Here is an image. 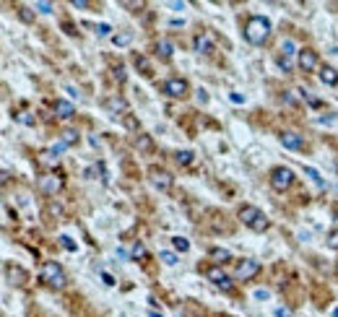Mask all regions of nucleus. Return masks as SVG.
Listing matches in <instances>:
<instances>
[{
    "instance_id": "nucleus-7",
    "label": "nucleus",
    "mask_w": 338,
    "mask_h": 317,
    "mask_svg": "<svg viewBox=\"0 0 338 317\" xmlns=\"http://www.w3.org/2000/svg\"><path fill=\"white\" fill-rule=\"evenodd\" d=\"M206 278L213 283V286H219V289H224V291H232V278L227 273H224L219 265H211V268H206Z\"/></svg>"
},
{
    "instance_id": "nucleus-14",
    "label": "nucleus",
    "mask_w": 338,
    "mask_h": 317,
    "mask_svg": "<svg viewBox=\"0 0 338 317\" xmlns=\"http://www.w3.org/2000/svg\"><path fill=\"white\" fill-rule=\"evenodd\" d=\"M39 187H42V190L47 192V195H55V192H57L60 187H63V182L55 180V177H42V180H39Z\"/></svg>"
},
{
    "instance_id": "nucleus-18",
    "label": "nucleus",
    "mask_w": 338,
    "mask_h": 317,
    "mask_svg": "<svg viewBox=\"0 0 338 317\" xmlns=\"http://www.w3.org/2000/svg\"><path fill=\"white\" fill-rule=\"evenodd\" d=\"M130 42H133V34L130 32H122V34L112 37V45H115V47H128Z\"/></svg>"
},
{
    "instance_id": "nucleus-15",
    "label": "nucleus",
    "mask_w": 338,
    "mask_h": 317,
    "mask_svg": "<svg viewBox=\"0 0 338 317\" xmlns=\"http://www.w3.org/2000/svg\"><path fill=\"white\" fill-rule=\"evenodd\" d=\"M136 148L143 151V153H151L153 151V138L146 136V133H138V136H136Z\"/></svg>"
},
{
    "instance_id": "nucleus-11",
    "label": "nucleus",
    "mask_w": 338,
    "mask_h": 317,
    "mask_svg": "<svg viewBox=\"0 0 338 317\" xmlns=\"http://www.w3.org/2000/svg\"><path fill=\"white\" fill-rule=\"evenodd\" d=\"M193 47H195V52H200V55H211L213 52V42H211L208 34H198L195 39H193Z\"/></svg>"
},
{
    "instance_id": "nucleus-6",
    "label": "nucleus",
    "mask_w": 338,
    "mask_h": 317,
    "mask_svg": "<svg viewBox=\"0 0 338 317\" xmlns=\"http://www.w3.org/2000/svg\"><path fill=\"white\" fill-rule=\"evenodd\" d=\"M148 175H151V185L156 187V190H161V192L172 190V185H175V177H172L167 169H156V167H153Z\"/></svg>"
},
{
    "instance_id": "nucleus-23",
    "label": "nucleus",
    "mask_w": 338,
    "mask_h": 317,
    "mask_svg": "<svg viewBox=\"0 0 338 317\" xmlns=\"http://www.w3.org/2000/svg\"><path fill=\"white\" fill-rule=\"evenodd\" d=\"M172 244H175V250H180V252H188L190 250V242L185 237H175V239H172Z\"/></svg>"
},
{
    "instance_id": "nucleus-5",
    "label": "nucleus",
    "mask_w": 338,
    "mask_h": 317,
    "mask_svg": "<svg viewBox=\"0 0 338 317\" xmlns=\"http://www.w3.org/2000/svg\"><path fill=\"white\" fill-rule=\"evenodd\" d=\"M161 91L167 96H172V99H185L190 94V84H188L185 78H169L167 84L161 86Z\"/></svg>"
},
{
    "instance_id": "nucleus-3",
    "label": "nucleus",
    "mask_w": 338,
    "mask_h": 317,
    "mask_svg": "<svg viewBox=\"0 0 338 317\" xmlns=\"http://www.w3.org/2000/svg\"><path fill=\"white\" fill-rule=\"evenodd\" d=\"M39 275H42V281L49 286V289H63V286L68 283V278H65V271L60 268L57 263H52V260L42 265V273H39Z\"/></svg>"
},
{
    "instance_id": "nucleus-30",
    "label": "nucleus",
    "mask_w": 338,
    "mask_h": 317,
    "mask_svg": "<svg viewBox=\"0 0 338 317\" xmlns=\"http://www.w3.org/2000/svg\"><path fill=\"white\" fill-rule=\"evenodd\" d=\"M281 49H284V55H286V57H289V55H294V45H291V39H286Z\"/></svg>"
},
{
    "instance_id": "nucleus-31",
    "label": "nucleus",
    "mask_w": 338,
    "mask_h": 317,
    "mask_svg": "<svg viewBox=\"0 0 338 317\" xmlns=\"http://www.w3.org/2000/svg\"><path fill=\"white\" fill-rule=\"evenodd\" d=\"M284 99L289 101V104H299V99L294 96V91H284Z\"/></svg>"
},
{
    "instance_id": "nucleus-35",
    "label": "nucleus",
    "mask_w": 338,
    "mask_h": 317,
    "mask_svg": "<svg viewBox=\"0 0 338 317\" xmlns=\"http://www.w3.org/2000/svg\"><path fill=\"white\" fill-rule=\"evenodd\" d=\"M97 32H99V34H101V37H107V34H109V32H112V29H109V26H107V24H101V26H99V29H97Z\"/></svg>"
},
{
    "instance_id": "nucleus-37",
    "label": "nucleus",
    "mask_w": 338,
    "mask_h": 317,
    "mask_svg": "<svg viewBox=\"0 0 338 317\" xmlns=\"http://www.w3.org/2000/svg\"><path fill=\"white\" fill-rule=\"evenodd\" d=\"M21 18H24V21H32V13H29L26 8H21Z\"/></svg>"
},
{
    "instance_id": "nucleus-36",
    "label": "nucleus",
    "mask_w": 338,
    "mask_h": 317,
    "mask_svg": "<svg viewBox=\"0 0 338 317\" xmlns=\"http://www.w3.org/2000/svg\"><path fill=\"white\" fill-rule=\"evenodd\" d=\"M276 315H279V317H291V312L284 310V307H279V310H276Z\"/></svg>"
},
{
    "instance_id": "nucleus-12",
    "label": "nucleus",
    "mask_w": 338,
    "mask_h": 317,
    "mask_svg": "<svg viewBox=\"0 0 338 317\" xmlns=\"http://www.w3.org/2000/svg\"><path fill=\"white\" fill-rule=\"evenodd\" d=\"M55 115L63 117V120H68V117L76 115V107L70 104V101H65V99H57V101H55Z\"/></svg>"
},
{
    "instance_id": "nucleus-27",
    "label": "nucleus",
    "mask_w": 338,
    "mask_h": 317,
    "mask_svg": "<svg viewBox=\"0 0 338 317\" xmlns=\"http://www.w3.org/2000/svg\"><path fill=\"white\" fill-rule=\"evenodd\" d=\"M115 81H117V84H125V68H122V65L115 68Z\"/></svg>"
},
{
    "instance_id": "nucleus-16",
    "label": "nucleus",
    "mask_w": 338,
    "mask_h": 317,
    "mask_svg": "<svg viewBox=\"0 0 338 317\" xmlns=\"http://www.w3.org/2000/svg\"><path fill=\"white\" fill-rule=\"evenodd\" d=\"M5 275L11 278V283H24L26 281V273L21 268H16V265H5Z\"/></svg>"
},
{
    "instance_id": "nucleus-9",
    "label": "nucleus",
    "mask_w": 338,
    "mask_h": 317,
    "mask_svg": "<svg viewBox=\"0 0 338 317\" xmlns=\"http://www.w3.org/2000/svg\"><path fill=\"white\" fill-rule=\"evenodd\" d=\"M260 273V263L258 260H242L240 265H237V278L240 281H250L252 278V275H258Z\"/></svg>"
},
{
    "instance_id": "nucleus-17",
    "label": "nucleus",
    "mask_w": 338,
    "mask_h": 317,
    "mask_svg": "<svg viewBox=\"0 0 338 317\" xmlns=\"http://www.w3.org/2000/svg\"><path fill=\"white\" fill-rule=\"evenodd\" d=\"M133 63H136V68L141 70L143 76H151V65H148V60L143 55H133Z\"/></svg>"
},
{
    "instance_id": "nucleus-1",
    "label": "nucleus",
    "mask_w": 338,
    "mask_h": 317,
    "mask_svg": "<svg viewBox=\"0 0 338 317\" xmlns=\"http://www.w3.org/2000/svg\"><path fill=\"white\" fill-rule=\"evenodd\" d=\"M268 37H271V21L268 18H263V16L247 18V24H244V39H247L250 45H263Z\"/></svg>"
},
{
    "instance_id": "nucleus-26",
    "label": "nucleus",
    "mask_w": 338,
    "mask_h": 317,
    "mask_svg": "<svg viewBox=\"0 0 338 317\" xmlns=\"http://www.w3.org/2000/svg\"><path fill=\"white\" fill-rule=\"evenodd\" d=\"M328 247H331V250H338V229H333L331 234H328Z\"/></svg>"
},
{
    "instance_id": "nucleus-38",
    "label": "nucleus",
    "mask_w": 338,
    "mask_h": 317,
    "mask_svg": "<svg viewBox=\"0 0 338 317\" xmlns=\"http://www.w3.org/2000/svg\"><path fill=\"white\" fill-rule=\"evenodd\" d=\"M336 224H338V213H336Z\"/></svg>"
},
{
    "instance_id": "nucleus-2",
    "label": "nucleus",
    "mask_w": 338,
    "mask_h": 317,
    "mask_svg": "<svg viewBox=\"0 0 338 317\" xmlns=\"http://www.w3.org/2000/svg\"><path fill=\"white\" fill-rule=\"evenodd\" d=\"M240 221L244 224V226H250L252 231H265L271 226V221L265 219V213L260 208H255V206H240Z\"/></svg>"
},
{
    "instance_id": "nucleus-20",
    "label": "nucleus",
    "mask_w": 338,
    "mask_h": 317,
    "mask_svg": "<svg viewBox=\"0 0 338 317\" xmlns=\"http://www.w3.org/2000/svg\"><path fill=\"white\" fill-rule=\"evenodd\" d=\"M193 156H195L193 151H177L175 153V161H177V164H182V167H188V164H193Z\"/></svg>"
},
{
    "instance_id": "nucleus-33",
    "label": "nucleus",
    "mask_w": 338,
    "mask_h": 317,
    "mask_svg": "<svg viewBox=\"0 0 338 317\" xmlns=\"http://www.w3.org/2000/svg\"><path fill=\"white\" fill-rule=\"evenodd\" d=\"M125 125H128L130 130H138V122H136V120H133L130 115H125Z\"/></svg>"
},
{
    "instance_id": "nucleus-32",
    "label": "nucleus",
    "mask_w": 338,
    "mask_h": 317,
    "mask_svg": "<svg viewBox=\"0 0 338 317\" xmlns=\"http://www.w3.org/2000/svg\"><path fill=\"white\" fill-rule=\"evenodd\" d=\"M161 260L167 263V265H175V255H172V252H161Z\"/></svg>"
},
{
    "instance_id": "nucleus-39",
    "label": "nucleus",
    "mask_w": 338,
    "mask_h": 317,
    "mask_svg": "<svg viewBox=\"0 0 338 317\" xmlns=\"http://www.w3.org/2000/svg\"><path fill=\"white\" fill-rule=\"evenodd\" d=\"M336 275H338V265H336Z\"/></svg>"
},
{
    "instance_id": "nucleus-34",
    "label": "nucleus",
    "mask_w": 338,
    "mask_h": 317,
    "mask_svg": "<svg viewBox=\"0 0 338 317\" xmlns=\"http://www.w3.org/2000/svg\"><path fill=\"white\" fill-rule=\"evenodd\" d=\"M37 8H39L42 13H49V11H52V5H49V3H37Z\"/></svg>"
},
{
    "instance_id": "nucleus-19",
    "label": "nucleus",
    "mask_w": 338,
    "mask_h": 317,
    "mask_svg": "<svg viewBox=\"0 0 338 317\" xmlns=\"http://www.w3.org/2000/svg\"><path fill=\"white\" fill-rule=\"evenodd\" d=\"M156 52L161 55V57H172V52H175V47H172L167 39H159L156 42Z\"/></svg>"
},
{
    "instance_id": "nucleus-4",
    "label": "nucleus",
    "mask_w": 338,
    "mask_h": 317,
    "mask_svg": "<svg viewBox=\"0 0 338 317\" xmlns=\"http://www.w3.org/2000/svg\"><path fill=\"white\" fill-rule=\"evenodd\" d=\"M294 172L289 169V167H276L273 172H271V187L273 190H279V192H284V190H289L291 185H294Z\"/></svg>"
},
{
    "instance_id": "nucleus-29",
    "label": "nucleus",
    "mask_w": 338,
    "mask_h": 317,
    "mask_svg": "<svg viewBox=\"0 0 338 317\" xmlns=\"http://www.w3.org/2000/svg\"><path fill=\"white\" fill-rule=\"evenodd\" d=\"M63 140H65V143H76V140H78V136H76L73 130H65V133H63Z\"/></svg>"
},
{
    "instance_id": "nucleus-8",
    "label": "nucleus",
    "mask_w": 338,
    "mask_h": 317,
    "mask_svg": "<svg viewBox=\"0 0 338 317\" xmlns=\"http://www.w3.org/2000/svg\"><path fill=\"white\" fill-rule=\"evenodd\" d=\"M317 65H320V60H317V52L310 47L299 49V68L304 70V73H312V70H317Z\"/></svg>"
},
{
    "instance_id": "nucleus-25",
    "label": "nucleus",
    "mask_w": 338,
    "mask_h": 317,
    "mask_svg": "<svg viewBox=\"0 0 338 317\" xmlns=\"http://www.w3.org/2000/svg\"><path fill=\"white\" fill-rule=\"evenodd\" d=\"M276 63H279V68L284 70V73H289V70H291V63H289V57H286V55H279Z\"/></svg>"
},
{
    "instance_id": "nucleus-10",
    "label": "nucleus",
    "mask_w": 338,
    "mask_h": 317,
    "mask_svg": "<svg viewBox=\"0 0 338 317\" xmlns=\"http://www.w3.org/2000/svg\"><path fill=\"white\" fill-rule=\"evenodd\" d=\"M281 143H284V148L299 151V148H304V136H299L294 130H286V133H281Z\"/></svg>"
},
{
    "instance_id": "nucleus-28",
    "label": "nucleus",
    "mask_w": 338,
    "mask_h": 317,
    "mask_svg": "<svg viewBox=\"0 0 338 317\" xmlns=\"http://www.w3.org/2000/svg\"><path fill=\"white\" fill-rule=\"evenodd\" d=\"M60 244H63L65 250H70V252L76 250V244H73V239H70V237H60Z\"/></svg>"
},
{
    "instance_id": "nucleus-22",
    "label": "nucleus",
    "mask_w": 338,
    "mask_h": 317,
    "mask_svg": "<svg viewBox=\"0 0 338 317\" xmlns=\"http://www.w3.org/2000/svg\"><path fill=\"white\" fill-rule=\"evenodd\" d=\"M107 107H109L112 112H125V109H128L125 99H109V101H107Z\"/></svg>"
},
{
    "instance_id": "nucleus-24",
    "label": "nucleus",
    "mask_w": 338,
    "mask_h": 317,
    "mask_svg": "<svg viewBox=\"0 0 338 317\" xmlns=\"http://www.w3.org/2000/svg\"><path fill=\"white\" fill-rule=\"evenodd\" d=\"M133 255H136V258H141V260L148 258V252H146V247H143L141 242H136V247H133Z\"/></svg>"
},
{
    "instance_id": "nucleus-21",
    "label": "nucleus",
    "mask_w": 338,
    "mask_h": 317,
    "mask_svg": "<svg viewBox=\"0 0 338 317\" xmlns=\"http://www.w3.org/2000/svg\"><path fill=\"white\" fill-rule=\"evenodd\" d=\"M211 258L216 260L219 265H224V263H229L232 255H229V250H213V252H211Z\"/></svg>"
},
{
    "instance_id": "nucleus-13",
    "label": "nucleus",
    "mask_w": 338,
    "mask_h": 317,
    "mask_svg": "<svg viewBox=\"0 0 338 317\" xmlns=\"http://www.w3.org/2000/svg\"><path fill=\"white\" fill-rule=\"evenodd\" d=\"M320 81L325 86H338V70L331 68V65H323L320 68Z\"/></svg>"
}]
</instances>
